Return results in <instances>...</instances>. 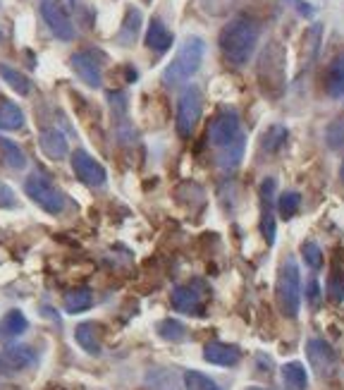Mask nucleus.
Masks as SVG:
<instances>
[{
  "label": "nucleus",
  "instance_id": "39448f33",
  "mask_svg": "<svg viewBox=\"0 0 344 390\" xmlns=\"http://www.w3.org/2000/svg\"><path fill=\"white\" fill-rule=\"evenodd\" d=\"M24 192L34 204H38L46 213H51V216H60L65 211V196L41 173H31L24 180Z\"/></svg>",
  "mask_w": 344,
  "mask_h": 390
},
{
  "label": "nucleus",
  "instance_id": "f704fd0d",
  "mask_svg": "<svg viewBox=\"0 0 344 390\" xmlns=\"http://www.w3.org/2000/svg\"><path fill=\"white\" fill-rule=\"evenodd\" d=\"M327 295L335 302L344 299V273H332L330 283H327Z\"/></svg>",
  "mask_w": 344,
  "mask_h": 390
},
{
  "label": "nucleus",
  "instance_id": "72a5a7b5",
  "mask_svg": "<svg viewBox=\"0 0 344 390\" xmlns=\"http://www.w3.org/2000/svg\"><path fill=\"white\" fill-rule=\"evenodd\" d=\"M302 256H304V261L309 263V268H313V271H318V268L323 266V251H320V247L316 244V242H304Z\"/></svg>",
  "mask_w": 344,
  "mask_h": 390
},
{
  "label": "nucleus",
  "instance_id": "4be33fe9",
  "mask_svg": "<svg viewBox=\"0 0 344 390\" xmlns=\"http://www.w3.org/2000/svg\"><path fill=\"white\" fill-rule=\"evenodd\" d=\"M91 304H94V295L89 288H74L65 295V311L67 314H81V311L91 309Z\"/></svg>",
  "mask_w": 344,
  "mask_h": 390
},
{
  "label": "nucleus",
  "instance_id": "7ed1b4c3",
  "mask_svg": "<svg viewBox=\"0 0 344 390\" xmlns=\"http://www.w3.org/2000/svg\"><path fill=\"white\" fill-rule=\"evenodd\" d=\"M259 84L268 98H280L285 91V51L280 43H268L259 58Z\"/></svg>",
  "mask_w": 344,
  "mask_h": 390
},
{
  "label": "nucleus",
  "instance_id": "a878e982",
  "mask_svg": "<svg viewBox=\"0 0 344 390\" xmlns=\"http://www.w3.org/2000/svg\"><path fill=\"white\" fill-rule=\"evenodd\" d=\"M242 156H244V136H237L232 144H227L225 149H220L218 163H220V168H225V170H234L239 163H242Z\"/></svg>",
  "mask_w": 344,
  "mask_h": 390
},
{
  "label": "nucleus",
  "instance_id": "6ab92c4d",
  "mask_svg": "<svg viewBox=\"0 0 344 390\" xmlns=\"http://www.w3.org/2000/svg\"><path fill=\"white\" fill-rule=\"evenodd\" d=\"M74 340L84 352H89V354L101 352V338H98L96 323H91V321L79 323V326L74 328Z\"/></svg>",
  "mask_w": 344,
  "mask_h": 390
},
{
  "label": "nucleus",
  "instance_id": "2f4dec72",
  "mask_svg": "<svg viewBox=\"0 0 344 390\" xmlns=\"http://www.w3.org/2000/svg\"><path fill=\"white\" fill-rule=\"evenodd\" d=\"M184 386H187V390H220V386H218L211 376H206V373H201V371L184 373Z\"/></svg>",
  "mask_w": 344,
  "mask_h": 390
},
{
  "label": "nucleus",
  "instance_id": "f03ea898",
  "mask_svg": "<svg viewBox=\"0 0 344 390\" xmlns=\"http://www.w3.org/2000/svg\"><path fill=\"white\" fill-rule=\"evenodd\" d=\"M206 56V43L201 36H187L179 46V51L174 53L172 63L163 72V84L167 86H179L184 81H189L191 77L199 72L201 63Z\"/></svg>",
  "mask_w": 344,
  "mask_h": 390
},
{
  "label": "nucleus",
  "instance_id": "f257e3e1",
  "mask_svg": "<svg viewBox=\"0 0 344 390\" xmlns=\"http://www.w3.org/2000/svg\"><path fill=\"white\" fill-rule=\"evenodd\" d=\"M220 51L229 65L234 68H242L249 63V58L254 56L256 43H259V24L247 15H239V17L229 20L220 31Z\"/></svg>",
  "mask_w": 344,
  "mask_h": 390
},
{
  "label": "nucleus",
  "instance_id": "7c9ffc66",
  "mask_svg": "<svg viewBox=\"0 0 344 390\" xmlns=\"http://www.w3.org/2000/svg\"><path fill=\"white\" fill-rule=\"evenodd\" d=\"M320 24H313L309 31H306L304 36V51H306V68H309L311 63L316 60V56H318V48H320Z\"/></svg>",
  "mask_w": 344,
  "mask_h": 390
},
{
  "label": "nucleus",
  "instance_id": "f3484780",
  "mask_svg": "<svg viewBox=\"0 0 344 390\" xmlns=\"http://www.w3.org/2000/svg\"><path fill=\"white\" fill-rule=\"evenodd\" d=\"M172 304L177 311L182 314H201V306H204V299H201L199 290L191 288V285H182V288H174L172 292Z\"/></svg>",
  "mask_w": 344,
  "mask_h": 390
},
{
  "label": "nucleus",
  "instance_id": "bb28decb",
  "mask_svg": "<svg viewBox=\"0 0 344 390\" xmlns=\"http://www.w3.org/2000/svg\"><path fill=\"white\" fill-rule=\"evenodd\" d=\"M287 139H289L287 127H282V125H272V127H268V132L263 134L261 146H263V151H268V153H275L287 144Z\"/></svg>",
  "mask_w": 344,
  "mask_h": 390
},
{
  "label": "nucleus",
  "instance_id": "0eeeda50",
  "mask_svg": "<svg viewBox=\"0 0 344 390\" xmlns=\"http://www.w3.org/2000/svg\"><path fill=\"white\" fill-rule=\"evenodd\" d=\"M237 136H242V132H239V115L234 111H220L213 118L211 127H208V139L213 146H218V149H225L227 144H232Z\"/></svg>",
  "mask_w": 344,
  "mask_h": 390
},
{
  "label": "nucleus",
  "instance_id": "aec40b11",
  "mask_svg": "<svg viewBox=\"0 0 344 390\" xmlns=\"http://www.w3.org/2000/svg\"><path fill=\"white\" fill-rule=\"evenodd\" d=\"M139 29H141V13L136 8H129L117 36H115V41H117L120 46H132L136 41V36H139Z\"/></svg>",
  "mask_w": 344,
  "mask_h": 390
},
{
  "label": "nucleus",
  "instance_id": "58836bf2",
  "mask_svg": "<svg viewBox=\"0 0 344 390\" xmlns=\"http://www.w3.org/2000/svg\"><path fill=\"white\" fill-rule=\"evenodd\" d=\"M247 390H265V388H259V386H251V388H247Z\"/></svg>",
  "mask_w": 344,
  "mask_h": 390
},
{
  "label": "nucleus",
  "instance_id": "20e7f679",
  "mask_svg": "<svg viewBox=\"0 0 344 390\" xmlns=\"http://www.w3.org/2000/svg\"><path fill=\"white\" fill-rule=\"evenodd\" d=\"M277 304L280 311L287 318H294L302 306V273H299L297 261L287 259L280 268V278H277Z\"/></svg>",
  "mask_w": 344,
  "mask_h": 390
},
{
  "label": "nucleus",
  "instance_id": "ea45409f",
  "mask_svg": "<svg viewBox=\"0 0 344 390\" xmlns=\"http://www.w3.org/2000/svg\"><path fill=\"white\" fill-rule=\"evenodd\" d=\"M340 175H342V180H344V161H342V168H340Z\"/></svg>",
  "mask_w": 344,
  "mask_h": 390
},
{
  "label": "nucleus",
  "instance_id": "423d86ee",
  "mask_svg": "<svg viewBox=\"0 0 344 390\" xmlns=\"http://www.w3.org/2000/svg\"><path fill=\"white\" fill-rule=\"evenodd\" d=\"M201 113H204V93H201L199 86H187L179 96L177 103V134L179 136H191L201 120Z\"/></svg>",
  "mask_w": 344,
  "mask_h": 390
},
{
  "label": "nucleus",
  "instance_id": "2eb2a0df",
  "mask_svg": "<svg viewBox=\"0 0 344 390\" xmlns=\"http://www.w3.org/2000/svg\"><path fill=\"white\" fill-rule=\"evenodd\" d=\"M323 86H325V93L330 98H342L344 96V51L337 53V56L327 63Z\"/></svg>",
  "mask_w": 344,
  "mask_h": 390
},
{
  "label": "nucleus",
  "instance_id": "6e6552de",
  "mask_svg": "<svg viewBox=\"0 0 344 390\" xmlns=\"http://www.w3.org/2000/svg\"><path fill=\"white\" fill-rule=\"evenodd\" d=\"M72 170L76 175V180L89 187H103L108 180V173L101 163L96 161L91 153H86L84 149H76L72 153Z\"/></svg>",
  "mask_w": 344,
  "mask_h": 390
},
{
  "label": "nucleus",
  "instance_id": "f8f14e48",
  "mask_svg": "<svg viewBox=\"0 0 344 390\" xmlns=\"http://www.w3.org/2000/svg\"><path fill=\"white\" fill-rule=\"evenodd\" d=\"M36 361V350L29 345H10L0 352V371L3 373H19L29 369Z\"/></svg>",
  "mask_w": 344,
  "mask_h": 390
},
{
  "label": "nucleus",
  "instance_id": "1a4fd4ad",
  "mask_svg": "<svg viewBox=\"0 0 344 390\" xmlns=\"http://www.w3.org/2000/svg\"><path fill=\"white\" fill-rule=\"evenodd\" d=\"M306 357H309L311 369L318 373L320 378H327V376L335 373L337 357H335V350H332L325 340L311 338L309 343H306Z\"/></svg>",
  "mask_w": 344,
  "mask_h": 390
},
{
  "label": "nucleus",
  "instance_id": "9b49d317",
  "mask_svg": "<svg viewBox=\"0 0 344 390\" xmlns=\"http://www.w3.org/2000/svg\"><path fill=\"white\" fill-rule=\"evenodd\" d=\"M41 15H43V20H46V24L51 26V31L60 38V41H72L74 38V24H72V20H69V15L65 13L60 5L51 3V0H43Z\"/></svg>",
  "mask_w": 344,
  "mask_h": 390
},
{
  "label": "nucleus",
  "instance_id": "e433bc0d",
  "mask_svg": "<svg viewBox=\"0 0 344 390\" xmlns=\"http://www.w3.org/2000/svg\"><path fill=\"white\" fill-rule=\"evenodd\" d=\"M318 280H309V302L311 304H316L318 302Z\"/></svg>",
  "mask_w": 344,
  "mask_h": 390
},
{
  "label": "nucleus",
  "instance_id": "c9c22d12",
  "mask_svg": "<svg viewBox=\"0 0 344 390\" xmlns=\"http://www.w3.org/2000/svg\"><path fill=\"white\" fill-rule=\"evenodd\" d=\"M0 206H5V208L15 206V192L3 182H0Z\"/></svg>",
  "mask_w": 344,
  "mask_h": 390
},
{
  "label": "nucleus",
  "instance_id": "473e14b6",
  "mask_svg": "<svg viewBox=\"0 0 344 390\" xmlns=\"http://www.w3.org/2000/svg\"><path fill=\"white\" fill-rule=\"evenodd\" d=\"M158 335L163 340H182L187 335V328L184 323H179L177 318H165V321L158 323Z\"/></svg>",
  "mask_w": 344,
  "mask_h": 390
},
{
  "label": "nucleus",
  "instance_id": "412c9836",
  "mask_svg": "<svg viewBox=\"0 0 344 390\" xmlns=\"http://www.w3.org/2000/svg\"><path fill=\"white\" fill-rule=\"evenodd\" d=\"M26 316L22 314L19 309H10L8 314L0 318V340H13L19 338L22 333L26 331Z\"/></svg>",
  "mask_w": 344,
  "mask_h": 390
},
{
  "label": "nucleus",
  "instance_id": "5701e85b",
  "mask_svg": "<svg viewBox=\"0 0 344 390\" xmlns=\"http://www.w3.org/2000/svg\"><path fill=\"white\" fill-rule=\"evenodd\" d=\"M282 381H285L287 390H306L309 376H306L302 361H287V364H282Z\"/></svg>",
  "mask_w": 344,
  "mask_h": 390
},
{
  "label": "nucleus",
  "instance_id": "a19ab883",
  "mask_svg": "<svg viewBox=\"0 0 344 390\" xmlns=\"http://www.w3.org/2000/svg\"><path fill=\"white\" fill-rule=\"evenodd\" d=\"M0 41H3V31H0Z\"/></svg>",
  "mask_w": 344,
  "mask_h": 390
},
{
  "label": "nucleus",
  "instance_id": "b1692460",
  "mask_svg": "<svg viewBox=\"0 0 344 390\" xmlns=\"http://www.w3.org/2000/svg\"><path fill=\"white\" fill-rule=\"evenodd\" d=\"M0 77H3L5 84L15 93H19V96H29L31 93V79L24 72H19V70L10 68V65H0Z\"/></svg>",
  "mask_w": 344,
  "mask_h": 390
},
{
  "label": "nucleus",
  "instance_id": "4468645a",
  "mask_svg": "<svg viewBox=\"0 0 344 390\" xmlns=\"http://www.w3.org/2000/svg\"><path fill=\"white\" fill-rule=\"evenodd\" d=\"M38 146H41V151L46 153L51 161H63V158L69 153L67 136H65L63 132L56 130V127L43 130L41 134H38Z\"/></svg>",
  "mask_w": 344,
  "mask_h": 390
},
{
  "label": "nucleus",
  "instance_id": "a211bd4d",
  "mask_svg": "<svg viewBox=\"0 0 344 390\" xmlns=\"http://www.w3.org/2000/svg\"><path fill=\"white\" fill-rule=\"evenodd\" d=\"M146 46L156 53H165L172 48V31L163 24L161 20H151L149 31H146Z\"/></svg>",
  "mask_w": 344,
  "mask_h": 390
},
{
  "label": "nucleus",
  "instance_id": "c756f323",
  "mask_svg": "<svg viewBox=\"0 0 344 390\" xmlns=\"http://www.w3.org/2000/svg\"><path fill=\"white\" fill-rule=\"evenodd\" d=\"M299 206H302V194L299 192H285V194H280V199H277V213H280V218H289L297 216Z\"/></svg>",
  "mask_w": 344,
  "mask_h": 390
},
{
  "label": "nucleus",
  "instance_id": "9d476101",
  "mask_svg": "<svg viewBox=\"0 0 344 390\" xmlns=\"http://www.w3.org/2000/svg\"><path fill=\"white\" fill-rule=\"evenodd\" d=\"M275 208H277V204H275V180L265 178L263 182H261V233H263L268 244H272V242H275V235H277Z\"/></svg>",
  "mask_w": 344,
  "mask_h": 390
},
{
  "label": "nucleus",
  "instance_id": "dca6fc26",
  "mask_svg": "<svg viewBox=\"0 0 344 390\" xmlns=\"http://www.w3.org/2000/svg\"><path fill=\"white\" fill-rule=\"evenodd\" d=\"M206 361L215 366H234L242 359V352H239L237 345H227V343H208L204 348Z\"/></svg>",
  "mask_w": 344,
  "mask_h": 390
},
{
  "label": "nucleus",
  "instance_id": "cd10ccee",
  "mask_svg": "<svg viewBox=\"0 0 344 390\" xmlns=\"http://www.w3.org/2000/svg\"><path fill=\"white\" fill-rule=\"evenodd\" d=\"M0 153H3V156H5V161H8V166H10V168L22 170V168L26 166V156H24V151H22L13 139H5V136H0Z\"/></svg>",
  "mask_w": 344,
  "mask_h": 390
},
{
  "label": "nucleus",
  "instance_id": "393cba45",
  "mask_svg": "<svg viewBox=\"0 0 344 390\" xmlns=\"http://www.w3.org/2000/svg\"><path fill=\"white\" fill-rule=\"evenodd\" d=\"M22 127H24V113H22V108L10 101L0 103V130L17 132Z\"/></svg>",
  "mask_w": 344,
  "mask_h": 390
},
{
  "label": "nucleus",
  "instance_id": "c85d7f7f",
  "mask_svg": "<svg viewBox=\"0 0 344 390\" xmlns=\"http://www.w3.org/2000/svg\"><path fill=\"white\" fill-rule=\"evenodd\" d=\"M325 141H327V146H330L332 151H337V149H342V146H344V111L337 115V118H332V123L327 125Z\"/></svg>",
  "mask_w": 344,
  "mask_h": 390
},
{
  "label": "nucleus",
  "instance_id": "4c0bfd02",
  "mask_svg": "<svg viewBox=\"0 0 344 390\" xmlns=\"http://www.w3.org/2000/svg\"><path fill=\"white\" fill-rule=\"evenodd\" d=\"M60 8H63L65 10V13H72V10L76 8V0H60Z\"/></svg>",
  "mask_w": 344,
  "mask_h": 390
},
{
  "label": "nucleus",
  "instance_id": "ddd939ff",
  "mask_svg": "<svg viewBox=\"0 0 344 390\" xmlns=\"http://www.w3.org/2000/svg\"><path fill=\"white\" fill-rule=\"evenodd\" d=\"M69 65H72L74 75L84 81L91 89H98L103 84V75H101V65L96 63V58L91 53H74L69 58Z\"/></svg>",
  "mask_w": 344,
  "mask_h": 390
}]
</instances>
